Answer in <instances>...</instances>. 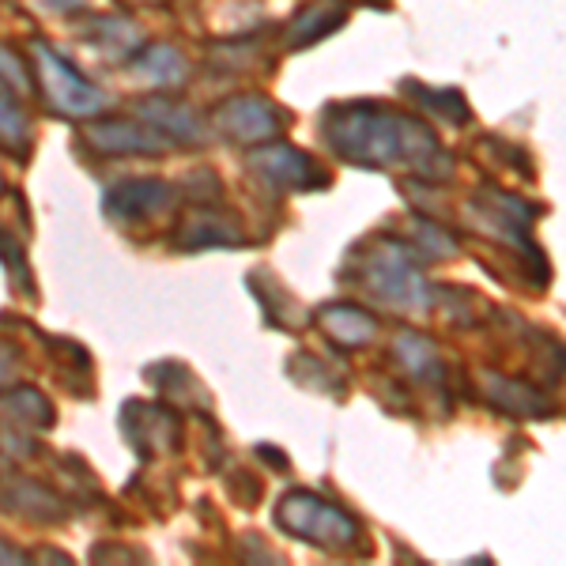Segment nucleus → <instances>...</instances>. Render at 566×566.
<instances>
[{
    "label": "nucleus",
    "mask_w": 566,
    "mask_h": 566,
    "mask_svg": "<svg viewBox=\"0 0 566 566\" xmlns=\"http://www.w3.org/2000/svg\"><path fill=\"white\" fill-rule=\"evenodd\" d=\"M328 144L352 163L367 167H392V163H412L431 170L442 167L446 155L438 148L434 133L408 114H392L378 106H340L325 122Z\"/></svg>",
    "instance_id": "f257e3e1"
},
{
    "label": "nucleus",
    "mask_w": 566,
    "mask_h": 566,
    "mask_svg": "<svg viewBox=\"0 0 566 566\" xmlns=\"http://www.w3.org/2000/svg\"><path fill=\"white\" fill-rule=\"evenodd\" d=\"M276 517L291 536L317 547H336L340 552V547H352L359 541V522L352 514H344L340 506L317 495H306V491H295V495L283 499Z\"/></svg>",
    "instance_id": "f03ea898"
},
{
    "label": "nucleus",
    "mask_w": 566,
    "mask_h": 566,
    "mask_svg": "<svg viewBox=\"0 0 566 566\" xmlns=\"http://www.w3.org/2000/svg\"><path fill=\"white\" fill-rule=\"evenodd\" d=\"M34 72H39L45 98L57 106V114L84 117V114H98L106 103L103 91L91 84V80H84V72L45 42H34Z\"/></svg>",
    "instance_id": "7ed1b4c3"
},
{
    "label": "nucleus",
    "mask_w": 566,
    "mask_h": 566,
    "mask_svg": "<svg viewBox=\"0 0 566 566\" xmlns=\"http://www.w3.org/2000/svg\"><path fill=\"white\" fill-rule=\"evenodd\" d=\"M216 129L239 144H261V140H276L283 129V117L280 106L269 103V98L239 95L216 109Z\"/></svg>",
    "instance_id": "20e7f679"
},
{
    "label": "nucleus",
    "mask_w": 566,
    "mask_h": 566,
    "mask_svg": "<svg viewBox=\"0 0 566 566\" xmlns=\"http://www.w3.org/2000/svg\"><path fill=\"white\" fill-rule=\"evenodd\" d=\"M258 167H264L276 186H291V189H310V186H322V175L317 167L306 159L303 151L287 148V144H269L264 151H258Z\"/></svg>",
    "instance_id": "39448f33"
},
{
    "label": "nucleus",
    "mask_w": 566,
    "mask_h": 566,
    "mask_svg": "<svg viewBox=\"0 0 566 566\" xmlns=\"http://www.w3.org/2000/svg\"><path fill=\"white\" fill-rule=\"evenodd\" d=\"M483 392H488L491 405H499L510 416H544L547 405L544 397L525 381L514 378H499V374H483Z\"/></svg>",
    "instance_id": "423d86ee"
},
{
    "label": "nucleus",
    "mask_w": 566,
    "mask_h": 566,
    "mask_svg": "<svg viewBox=\"0 0 566 566\" xmlns=\"http://www.w3.org/2000/svg\"><path fill=\"white\" fill-rule=\"evenodd\" d=\"M91 140L106 151H159V133L136 122H103L91 129Z\"/></svg>",
    "instance_id": "0eeeda50"
},
{
    "label": "nucleus",
    "mask_w": 566,
    "mask_h": 566,
    "mask_svg": "<svg viewBox=\"0 0 566 566\" xmlns=\"http://www.w3.org/2000/svg\"><path fill=\"white\" fill-rule=\"evenodd\" d=\"M325 328L336 344H344V348H359V344L370 340L378 325H374V317L363 314L359 306H333V310H325Z\"/></svg>",
    "instance_id": "6e6552de"
},
{
    "label": "nucleus",
    "mask_w": 566,
    "mask_h": 566,
    "mask_svg": "<svg viewBox=\"0 0 566 566\" xmlns=\"http://www.w3.org/2000/svg\"><path fill=\"white\" fill-rule=\"evenodd\" d=\"M340 23H344V4H340V0H317L314 8H306V12L298 15L291 42H295V45H310V42L325 39L328 31H336Z\"/></svg>",
    "instance_id": "1a4fd4ad"
},
{
    "label": "nucleus",
    "mask_w": 566,
    "mask_h": 566,
    "mask_svg": "<svg viewBox=\"0 0 566 566\" xmlns=\"http://www.w3.org/2000/svg\"><path fill=\"white\" fill-rule=\"evenodd\" d=\"M140 114L148 117V122L159 125V133H170V136H197L200 133L197 117L189 114L186 106L163 103V98H151V103H144Z\"/></svg>",
    "instance_id": "9d476101"
},
{
    "label": "nucleus",
    "mask_w": 566,
    "mask_h": 566,
    "mask_svg": "<svg viewBox=\"0 0 566 566\" xmlns=\"http://www.w3.org/2000/svg\"><path fill=\"white\" fill-rule=\"evenodd\" d=\"M140 69L155 76V84H178L186 76V61H181L178 50L170 45H151V50L140 53Z\"/></svg>",
    "instance_id": "9b49d317"
},
{
    "label": "nucleus",
    "mask_w": 566,
    "mask_h": 566,
    "mask_svg": "<svg viewBox=\"0 0 566 566\" xmlns=\"http://www.w3.org/2000/svg\"><path fill=\"white\" fill-rule=\"evenodd\" d=\"M0 140L15 151L27 144V114L15 103V91L8 84H0Z\"/></svg>",
    "instance_id": "f8f14e48"
},
{
    "label": "nucleus",
    "mask_w": 566,
    "mask_h": 566,
    "mask_svg": "<svg viewBox=\"0 0 566 566\" xmlns=\"http://www.w3.org/2000/svg\"><path fill=\"white\" fill-rule=\"evenodd\" d=\"M0 84H8L12 91H27V87H31L23 57H15V53L8 50V45H0Z\"/></svg>",
    "instance_id": "ddd939ff"
},
{
    "label": "nucleus",
    "mask_w": 566,
    "mask_h": 566,
    "mask_svg": "<svg viewBox=\"0 0 566 566\" xmlns=\"http://www.w3.org/2000/svg\"><path fill=\"white\" fill-rule=\"evenodd\" d=\"M45 8H53V12H76L80 4H87V0H42Z\"/></svg>",
    "instance_id": "4468645a"
}]
</instances>
